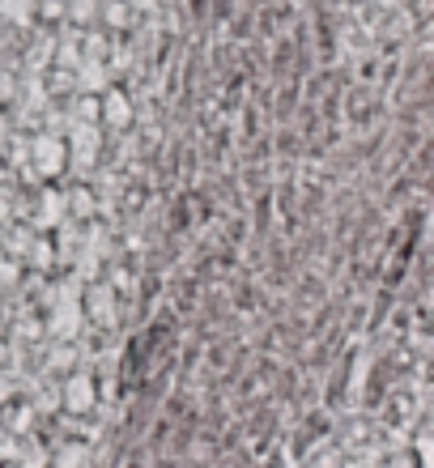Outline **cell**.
<instances>
[{
  "label": "cell",
  "mask_w": 434,
  "mask_h": 468,
  "mask_svg": "<svg viewBox=\"0 0 434 468\" xmlns=\"http://www.w3.org/2000/svg\"><path fill=\"white\" fill-rule=\"evenodd\" d=\"M86 443V439H60V447H56V452H51V464H90V460H94V452H90V447H81Z\"/></svg>",
  "instance_id": "obj_9"
},
{
  "label": "cell",
  "mask_w": 434,
  "mask_h": 468,
  "mask_svg": "<svg viewBox=\"0 0 434 468\" xmlns=\"http://www.w3.org/2000/svg\"><path fill=\"white\" fill-rule=\"evenodd\" d=\"M379 5H397V0H379Z\"/></svg>",
  "instance_id": "obj_12"
},
{
  "label": "cell",
  "mask_w": 434,
  "mask_h": 468,
  "mask_svg": "<svg viewBox=\"0 0 434 468\" xmlns=\"http://www.w3.org/2000/svg\"><path fill=\"white\" fill-rule=\"evenodd\" d=\"M35 17V0H0V22L5 26H26Z\"/></svg>",
  "instance_id": "obj_10"
},
{
  "label": "cell",
  "mask_w": 434,
  "mask_h": 468,
  "mask_svg": "<svg viewBox=\"0 0 434 468\" xmlns=\"http://www.w3.org/2000/svg\"><path fill=\"white\" fill-rule=\"evenodd\" d=\"M94 22L107 30V35H128L132 22H137V13L128 0H99V13H94Z\"/></svg>",
  "instance_id": "obj_7"
},
{
  "label": "cell",
  "mask_w": 434,
  "mask_h": 468,
  "mask_svg": "<svg viewBox=\"0 0 434 468\" xmlns=\"http://www.w3.org/2000/svg\"><path fill=\"white\" fill-rule=\"evenodd\" d=\"M73 367H81L77 341H56V336H51V346H48V354H43V362H38V370H43L48 379H60V375H69Z\"/></svg>",
  "instance_id": "obj_6"
},
{
  "label": "cell",
  "mask_w": 434,
  "mask_h": 468,
  "mask_svg": "<svg viewBox=\"0 0 434 468\" xmlns=\"http://www.w3.org/2000/svg\"><path fill=\"white\" fill-rule=\"evenodd\" d=\"M30 213H35V226H38V230H56V226L64 222V192H56V187H43V192H38V200L30 205Z\"/></svg>",
  "instance_id": "obj_8"
},
{
  "label": "cell",
  "mask_w": 434,
  "mask_h": 468,
  "mask_svg": "<svg viewBox=\"0 0 434 468\" xmlns=\"http://www.w3.org/2000/svg\"><path fill=\"white\" fill-rule=\"evenodd\" d=\"M56 388H60V405L69 418H90L99 409V370L73 367L69 375L56 379Z\"/></svg>",
  "instance_id": "obj_2"
},
{
  "label": "cell",
  "mask_w": 434,
  "mask_h": 468,
  "mask_svg": "<svg viewBox=\"0 0 434 468\" xmlns=\"http://www.w3.org/2000/svg\"><path fill=\"white\" fill-rule=\"evenodd\" d=\"M99 209H102V197L94 192V184H77V187L64 192V218H69L73 226L99 218Z\"/></svg>",
  "instance_id": "obj_5"
},
{
  "label": "cell",
  "mask_w": 434,
  "mask_h": 468,
  "mask_svg": "<svg viewBox=\"0 0 434 468\" xmlns=\"http://www.w3.org/2000/svg\"><path fill=\"white\" fill-rule=\"evenodd\" d=\"M26 162H30V171H35L43 184L60 179V175L69 171V141H64V133H56V128H38V133L26 141Z\"/></svg>",
  "instance_id": "obj_1"
},
{
  "label": "cell",
  "mask_w": 434,
  "mask_h": 468,
  "mask_svg": "<svg viewBox=\"0 0 434 468\" xmlns=\"http://www.w3.org/2000/svg\"><path fill=\"white\" fill-rule=\"evenodd\" d=\"M120 294H115L111 282H99V285H86V307H81V315H86L90 324H94V333H111L115 324H120Z\"/></svg>",
  "instance_id": "obj_3"
},
{
  "label": "cell",
  "mask_w": 434,
  "mask_h": 468,
  "mask_svg": "<svg viewBox=\"0 0 434 468\" xmlns=\"http://www.w3.org/2000/svg\"><path fill=\"white\" fill-rule=\"evenodd\" d=\"M128 5H132V13H153L162 0H128Z\"/></svg>",
  "instance_id": "obj_11"
},
{
  "label": "cell",
  "mask_w": 434,
  "mask_h": 468,
  "mask_svg": "<svg viewBox=\"0 0 434 468\" xmlns=\"http://www.w3.org/2000/svg\"><path fill=\"white\" fill-rule=\"evenodd\" d=\"M137 107H132V94L124 86H107L99 90V128H111V133H128V123H132Z\"/></svg>",
  "instance_id": "obj_4"
}]
</instances>
